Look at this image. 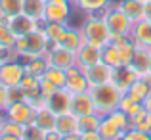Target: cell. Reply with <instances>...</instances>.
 Instances as JSON below:
<instances>
[{
  "label": "cell",
  "mask_w": 151,
  "mask_h": 140,
  "mask_svg": "<svg viewBox=\"0 0 151 140\" xmlns=\"http://www.w3.org/2000/svg\"><path fill=\"white\" fill-rule=\"evenodd\" d=\"M90 94H92L94 104H96V111L101 117H105L111 111L119 110L121 98L124 96L117 88L115 83H105V85H100V86H90Z\"/></svg>",
  "instance_id": "6da1fadb"
},
{
  "label": "cell",
  "mask_w": 151,
  "mask_h": 140,
  "mask_svg": "<svg viewBox=\"0 0 151 140\" xmlns=\"http://www.w3.org/2000/svg\"><path fill=\"white\" fill-rule=\"evenodd\" d=\"M50 48V42L46 38L44 31H33L29 33L27 37H21L15 41V46H14V54L15 56H21L25 59H31V58H38V56H46Z\"/></svg>",
  "instance_id": "7a4b0ae2"
},
{
  "label": "cell",
  "mask_w": 151,
  "mask_h": 140,
  "mask_svg": "<svg viewBox=\"0 0 151 140\" xmlns=\"http://www.w3.org/2000/svg\"><path fill=\"white\" fill-rule=\"evenodd\" d=\"M81 31H82V35H84L86 44H92V46L100 48V50L103 46H107L109 42H113V35H111L105 19L96 17V15H90L84 21V25H82Z\"/></svg>",
  "instance_id": "3957f363"
},
{
  "label": "cell",
  "mask_w": 151,
  "mask_h": 140,
  "mask_svg": "<svg viewBox=\"0 0 151 140\" xmlns=\"http://www.w3.org/2000/svg\"><path fill=\"white\" fill-rule=\"evenodd\" d=\"M103 19H105L111 35H113V38H117V37H130L132 27H134V21L126 17L119 8H109Z\"/></svg>",
  "instance_id": "277c9868"
},
{
  "label": "cell",
  "mask_w": 151,
  "mask_h": 140,
  "mask_svg": "<svg viewBox=\"0 0 151 140\" xmlns=\"http://www.w3.org/2000/svg\"><path fill=\"white\" fill-rule=\"evenodd\" d=\"M25 73H27L25 63L17 62V59H8L0 67V85L6 86V88L19 86V83L23 81Z\"/></svg>",
  "instance_id": "5b68a950"
},
{
  "label": "cell",
  "mask_w": 151,
  "mask_h": 140,
  "mask_svg": "<svg viewBox=\"0 0 151 140\" xmlns=\"http://www.w3.org/2000/svg\"><path fill=\"white\" fill-rule=\"evenodd\" d=\"M35 107L31 106L29 102H15V104H10V106L4 110V119H10V121H14V123H19V125H23V127H27V125H31L33 123V119H35Z\"/></svg>",
  "instance_id": "8992f818"
},
{
  "label": "cell",
  "mask_w": 151,
  "mask_h": 140,
  "mask_svg": "<svg viewBox=\"0 0 151 140\" xmlns=\"http://www.w3.org/2000/svg\"><path fill=\"white\" fill-rule=\"evenodd\" d=\"M46 59H48V67H58V69H63V71L77 65V54L63 48L61 44L50 46L48 52H46Z\"/></svg>",
  "instance_id": "52a82bcc"
},
{
  "label": "cell",
  "mask_w": 151,
  "mask_h": 140,
  "mask_svg": "<svg viewBox=\"0 0 151 140\" xmlns=\"http://www.w3.org/2000/svg\"><path fill=\"white\" fill-rule=\"evenodd\" d=\"M71 15V0H48L44 10L46 23H67Z\"/></svg>",
  "instance_id": "ba28073f"
},
{
  "label": "cell",
  "mask_w": 151,
  "mask_h": 140,
  "mask_svg": "<svg viewBox=\"0 0 151 140\" xmlns=\"http://www.w3.org/2000/svg\"><path fill=\"white\" fill-rule=\"evenodd\" d=\"M82 71H84V77L90 86H100V85H105V83L113 81V67H109L103 62L96 63L92 67H86Z\"/></svg>",
  "instance_id": "9c48e42d"
},
{
  "label": "cell",
  "mask_w": 151,
  "mask_h": 140,
  "mask_svg": "<svg viewBox=\"0 0 151 140\" xmlns=\"http://www.w3.org/2000/svg\"><path fill=\"white\" fill-rule=\"evenodd\" d=\"M67 73V85H65V90L69 94H81V92H88L90 90V85L84 77V71L81 69L78 65H73L65 71Z\"/></svg>",
  "instance_id": "30bf717a"
},
{
  "label": "cell",
  "mask_w": 151,
  "mask_h": 140,
  "mask_svg": "<svg viewBox=\"0 0 151 140\" xmlns=\"http://www.w3.org/2000/svg\"><path fill=\"white\" fill-rule=\"evenodd\" d=\"M71 113H75L77 117H84V115H92L98 113L96 111V104H94L92 94L88 92H81V94H73L71 98Z\"/></svg>",
  "instance_id": "8fae6325"
},
{
  "label": "cell",
  "mask_w": 151,
  "mask_h": 140,
  "mask_svg": "<svg viewBox=\"0 0 151 140\" xmlns=\"http://www.w3.org/2000/svg\"><path fill=\"white\" fill-rule=\"evenodd\" d=\"M138 79H140V75H138L130 65H119V67L113 69V81L111 83H115L117 88L121 90L122 94H126L128 88L132 86V83H136Z\"/></svg>",
  "instance_id": "7c38bea8"
},
{
  "label": "cell",
  "mask_w": 151,
  "mask_h": 140,
  "mask_svg": "<svg viewBox=\"0 0 151 140\" xmlns=\"http://www.w3.org/2000/svg\"><path fill=\"white\" fill-rule=\"evenodd\" d=\"M8 25H10L12 33L15 35V38H21V37H27L29 33H33V31H37L38 21L31 19L29 15H25V14H17V15L8 19Z\"/></svg>",
  "instance_id": "4fadbf2b"
},
{
  "label": "cell",
  "mask_w": 151,
  "mask_h": 140,
  "mask_svg": "<svg viewBox=\"0 0 151 140\" xmlns=\"http://www.w3.org/2000/svg\"><path fill=\"white\" fill-rule=\"evenodd\" d=\"M71 98H73V94H69L65 88H59V90H55L50 98H46V106H48L55 115L69 113L71 111Z\"/></svg>",
  "instance_id": "5bb4252c"
},
{
  "label": "cell",
  "mask_w": 151,
  "mask_h": 140,
  "mask_svg": "<svg viewBox=\"0 0 151 140\" xmlns=\"http://www.w3.org/2000/svg\"><path fill=\"white\" fill-rule=\"evenodd\" d=\"M130 38L134 41L136 46H144L151 50V21L149 19H142V21L134 23Z\"/></svg>",
  "instance_id": "9a60e30c"
},
{
  "label": "cell",
  "mask_w": 151,
  "mask_h": 140,
  "mask_svg": "<svg viewBox=\"0 0 151 140\" xmlns=\"http://www.w3.org/2000/svg\"><path fill=\"white\" fill-rule=\"evenodd\" d=\"M100 62H101V50L96 48V46H92V44H84L77 52V65L81 67V69L92 67Z\"/></svg>",
  "instance_id": "2e32d148"
},
{
  "label": "cell",
  "mask_w": 151,
  "mask_h": 140,
  "mask_svg": "<svg viewBox=\"0 0 151 140\" xmlns=\"http://www.w3.org/2000/svg\"><path fill=\"white\" fill-rule=\"evenodd\" d=\"M117 8L134 23L145 19V2H142V0H121Z\"/></svg>",
  "instance_id": "e0dca14e"
},
{
  "label": "cell",
  "mask_w": 151,
  "mask_h": 140,
  "mask_svg": "<svg viewBox=\"0 0 151 140\" xmlns=\"http://www.w3.org/2000/svg\"><path fill=\"white\" fill-rule=\"evenodd\" d=\"M149 62H151V50L149 48L136 46L134 56H132V62H130V67L142 77V75L149 73Z\"/></svg>",
  "instance_id": "ac0fdd59"
},
{
  "label": "cell",
  "mask_w": 151,
  "mask_h": 140,
  "mask_svg": "<svg viewBox=\"0 0 151 140\" xmlns=\"http://www.w3.org/2000/svg\"><path fill=\"white\" fill-rule=\"evenodd\" d=\"M55 131L61 136H69V134H78V117L75 113H61L58 115L55 121Z\"/></svg>",
  "instance_id": "d6986e66"
},
{
  "label": "cell",
  "mask_w": 151,
  "mask_h": 140,
  "mask_svg": "<svg viewBox=\"0 0 151 140\" xmlns=\"http://www.w3.org/2000/svg\"><path fill=\"white\" fill-rule=\"evenodd\" d=\"M55 121H58V115L46 106V107H42V110H38L37 113H35L33 125H37L42 133H50V131H55Z\"/></svg>",
  "instance_id": "ffe728a7"
},
{
  "label": "cell",
  "mask_w": 151,
  "mask_h": 140,
  "mask_svg": "<svg viewBox=\"0 0 151 140\" xmlns=\"http://www.w3.org/2000/svg\"><path fill=\"white\" fill-rule=\"evenodd\" d=\"M67 33V23H46L44 25V35L48 38L50 46H59L65 38Z\"/></svg>",
  "instance_id": "44dd1931"
},
{
  "label": "cell",
  "mask_w": 151,
  "mask_h": 140,
  "mask_svg": "<svg viewBox=\"0 0 151 140\" xmlns=\"http://www.w3.org/2000/svg\"><path fill=\"white\" fill-rule=\"evenodd\" d=\"M84 44H86V41H84V35H82V31H81V29H71V27H67V33H65V38H63L61 46L77 54V52L81 50Z\"/></svg>",
  "instance_id": "7402d4cb"
},
{
  "label": "cell",
  "mask_w": 151,
  "mask_h": 140,
  "mask_svg": "<svg viewBox=\"0 0 151 140\" xmlns=\"http://www.w3.org/2000/svg\"><path fill=\"white\" fill-rule=\"evenodd\" d=\"M17 14H23V0H0V21H8Z\"/></svg>",
  "instance_id": "603a6c76"
},
{
  "label": "cell",
  "mask_w": 151,
  "mask_h": 140,
  "mask_svg": "<svg viewBox=\"0 0 151 140\" xmlns=\"http://www.w3.org/2000/svg\"><path fill=\"white\" fill-rule=\"evenodd\" d=\"M44 10H46L44 0H23V14L29 15L35 21L44 19Z\"/></svg>",
  "instance_id": "cb8c5ba5"
},
{
  "label": "cell",
  "mask_w": 151,
  "mask_h": 140,
  "mask_svg": "<svg viewBox=\"0 0 151 140\" xmlns=\"http://www.w3.org/2000/svg\"><path fill=\"white\" fill-rule=\"evenodd\" d=\"M98 133H100V136H101L103 140H119L122 134H124L113 121H111L109 117H101V123H100V129H98Z\"/></svg>",
  "instance_id": "d4e9b609"
},
{
  "label": "cell",
  "mask_w": 151,
  "mask_h": 140,
  "mask_svg": "<svg viewBox=\"0 0 151 140\" xmlns=\"http://www.w3.org/2000/svg\"><path fill=\"white\" fill-rule=\"evenodd\" d=\"M130 129H136V131L151 134V113L142 107L134 117H130Z\"/></svg>",
  "instance_id": "484cf974"
},
{
  "label": "cell",
  "mask_w": 151,
  "mask_h": 140,
  "mask_svg": "<svg viewBox=\"0 0 151 140\" xmlns=\"http://www.w3.org/2000/svg\"><path fill=\"white\" fill-rule=\"evenodd\" d=\"M38 85H40V77H35V75H31V73H25L23 81L19 83V86H21V90L25 92L27 100H31V98H37V96H40Z\"/></svg>",
  "instance_id": "4316f807"
},
{
  "label": "cell",
  "mask_w": 151,
  "mask_h": 140,
  "mask_svg": "<svg viewBox=\"0 0 151 140\" xmlns=\"http://www.w3.org/2000/svg\"><path fill=\"white\" fill-rule=\"evenodd\" d=\"M101 62L103 63H107L109 67H119V65H122L121 63V56H119V48L115 42H109L107 46H103L101 48Z\"/></svg>",
  "instance_id": "83f0119b"
},
{
  "label": "cell",
  "mask_w": 151,
  "mask_h": 140,
  "mask_svg": "<svg viewBox=\"0 0 151 140\" xmlns=\"http://www.w3.org/2000/svg\"><path fill=\"white\" fill-rule=\"evenodd\" d=\"M25 69H27V73L35 75V77H42L46 73V69H48V59H46V56L31 58L25 62Z\"/></svg>",
  "instance_id": "f1b7e54d"
},
{
  "label": "cell",
  "mask_w": 151,
  "mask_h": 140,
  "mask_svg": "<svg viewBox=\"0 0 151 140\" xmlns=\"http://www.w3.org/2000/svg\"><path fill=\"white\" fill-rule=\"evenodd\" d=\"M15 41L17 38L12 33L8 21H0V50H14Z\"/></svg>",
  "instance_id": "f546056e"
},
{
  "label": "cell",
  "mask_w": 151,
  "mask_h": 140,
  "mask_svg": "<svg viewBox=\"0 0 151 140\" xmlns=\"http://www.w3.org/2000/svg\"><path fill=\"white\" fill-rule=\"evenodd\" d=\"M126 96H130V98L134 100V102H144L145 98L149 96V88H147V85H145V81L144 79H138L136 83H132V86L128 88V92H126Z\"/></svg>",
  "instance_id": "4dcf8cb0"
},
{
  "label": "cell",
  "mask_w": 151,
  "mask_h": 140,
  "mask_svg": "<svg viewBox=\"0 0 151 140\" xmlns=\"http://www.w3.org/2000/svg\"><path fill=\"white\" fill-rule=\"evenodd\" d=\"M71 2H75L82 12L92 15V14H96V12L103 10V8H109L111 0H71Z\"/></svg>",
  "instance_id": "1f68e13d"
},
{
  "label": "cell",
  "mask_w": 151,
  "mask_h": 140,
  "mask_svg": "<svg viewBox=\"0 0 151 140\" xmlns=\"http://www.w3.org/2000/svg\"><path fill=\"white\" fill-rule=\"evenodd\" d=\"M100 123H101V115L100 113L78 117V134L81 133H88V131H98L100 129Z\"/></svg>",
  "instance_id": "d6a6232c"
},
{
  "label": "cell",
  "mask_w": 151,
  "mask_h": 140,
  "mask_svg": "<svg viewBox=\"0 0 151 140\" xmlns=\"http://www.w3.org/2000/svg\"><path fill=\"white\" fill-rule=\"evenodd\" d=\"M44 77L48 79L50 83H54L58 88H65V85H67V73L63 69H58V67H48Z\"/></svg>",
  "instance_id": "836d02e7"
},
{
  "label": "cell",
  "mask_w": 151,
  "mask_h": 140,
  "mask_svg": "<svg viewBox=\"0 0 151 140\" xmlns=\"http://www.w3.org/2000/svg\"><path fill=\"white\" fill-rule=\"evenodd\" d=\"M142 107H144V106H142L140 102H134V100L130 98V96H126V94L121 98V104H119V110L124 111L128 117H134V115H136L138 111L142 110Z\"/></svg>",
  "instance_id": "e575fe53"
},
{
  "label": "cell",
  "mask_w": 151,
  "mask_h": 140,
  "mask_svg": "<svg viewBox=\"0 0 151 140\" xmlns=\"http://www.w3.org/2000/svg\"><path fill=\"white\" fill-rule=\"evenodd\" d=\"M105 117H109L111 121H113L115 125H117L119 129L122 131V133H126V131L130 129V117L124 113V111H121V110H115V111H111L109 115H105Z\"/></svg>",
  "instance_id": "d590c367"
},
{
  "label": "cell",
  "mask_w": 151,
  "mask_h": 140,
  "mask_svg": "<svg viewBox=\"0 0 151 140\" xmlns=\"http://www.w3.org/2000/svg\"><path fill=\"white\" fill-rule=\"evenodd\" d=\"M0 134H10V136H17L23 140V134H25V127L19 125V123H14L10 119H4L2 123V133Z\"/></svg>",
  "instance_id": "8d00e7d4"
},
{
  "label": "cell",
  "mask_w": 151,
  "mask_h": 140,
  "mask_svg": "<svg viewBox=\"0 0 151 140\" xmlns=\"http://www.w3.org/2000/svg\"><path fill=\"white\" fill-rule=\"evenodd\" d=\"M6 94H8V106H10V104H15V102H25V100H27L25 92L21 90V86L6 88Z\"/></svg>",
  "instance_id": "74e56055"
},
{
  "label": "cell",
  "mask_w": 151,
  "mask_h": 140,
  "mask_svg": "<svg viewBox=\"0 0 151 140\" xmlns=\"http://www.w3.org/2000/svg\"><path fill=\"white\" fill-rule=\"evenodd\" d=\"M38 90H40V96H42V98H50V96L54 94L55 90H59V88L54 85V83H50L44 75H42V77H40V85H38Z\"/></svg>",
  "instance_id": "f35d334b"
},
{
  "label": "cell",
  "mask_w": 151,
  "mask_h": 140,
  "mask_svg": "<svg viewBox=\"0 0 151 140\" xmlns=\"http://www.w3.org/2000/svg\"><path fill=\"white\" fill-rule=\"evenodd\" d=\"M46 133H42L40 129H38L37 125H27L25 127V134H23V140H44Z\"/></svg>",
  "instance_id": "ab89813d"
},
{
  "label": "cell",
  "mask_w": 151,
  "mask_h": 140,
  "mask_svg": "<svg viewBox=\"0 0 151 140\" xmlns=\"http://www.w3.org/2000/svg\"><path fill=\"white\" fill-rule=\"evenodd\" d=\"M119 140H151V134L142 133V131H136V129H128Z\"/></svg>",
  "instance_id": "60d3db41"
},
{
  "label": "cell",
  "mask_w": 151,
  "mask_h": 140,
  "mask_svg": "<svg viewBox=\"0 0 151 140\" xmlns=\"http://www.w3.org/2000/svg\"><path fill=\"white\" fill-rule=\"evenodd\" d=\"M78 138L81 140H103L100 136V133L98 131H88V133H81L78 134Z\"/></svg>",
  "instance_id": "b9f144b4"
},
{
  "label": "cell",
  "mask_w": 151,
  "mask_h": 140,
  "mask_svg": "<svg viewBox=\"0 0 151 140\" xmlns=\"http://www.w3.org/2000/svg\"><path fill=\"white\" fill-rule=\"evenodd\" d=\"M8 107V94H6V86L0 85V113H4V110Z\"/></svg>",
  "instance_id": "7bdbcfd3"
},
{
  "label": "cell",
  "mask_w": 151,
  "mask_h": 140,
  "mask_svg": "<svg viewBox=\"0 0 151 140\" xmlns=\"http://www.w3.org/2000/svg\"><path fill=\"white\" fill-rule=\"evenodd\" d=\"M44 140H61V134H59L58 131H50V133H46Z\"/></svg>",
  "instance_id": "ee69618b"
},
{
  "label": "cell",
  "mask_w": 151,
  "mask_h": 140,
  "mask_svg": "<svg viewBox=\"0 0 151 140\" xmlns=\"http://www.w3.org/2000/svg\"><path fill=\"white\" fill-rule=\"evenodd\" d=\"M142 106H144V110H145V111H149V113H151V92H149L147 98L142 102Z\"/></svg>",
  "instance_id": "f6af8a7d"
},
{
  "label": "cell",
  "mask_w": 151,
  "mask_h": 140,
  "mask_svg": "<svg viewBox=\"0 0 151 140\" xmlns=\"http://www.w3.org/2000/svg\"><path fill=\"white\" fill-rule=\"evenodd\" d=\"M142 79L145 81V85H147V88H149V92H151V71H149V73H145V75H142Z\"/></svg>",
  "instance_id": "bcb514c9"
},
{
  "label": "cell",
  "mask_w": 151,
  "mask_h": 140,
  "mask_svg": "<svg viewBox=\"0 0 151 140\" xmlns=\"http://www.w3.org/2000/svg\"><path fill=\"white\" fill-rule=\"evenodd\" d=\"M145 19H149V21H151V0L145 4Z\"/></svg>",
  "instance_id": "7dc6e473"
},
{
  "label": "cell",
  "mask_w": 151,
  "mask_h": 140,
  "mask_svg": "<svg viewBox=\"0 0 151 140\" xmlns=\"http://www.w3.org/2000/svg\"><path fill=\"white\" fill-rule=\"evenodd\" d=\"M0 140H21L17 136H10V134H0Z\"/></svg>",
  "instance_id": "c3c4849f"
},
{
  "label": "cell",
  "mask_w": 151,
  "mask_h": 140,
  "mask_svg": "<svg viewBox=\"0 0 151 140\" xmlns=\"http://www.w3.org/2000/svg\"><path fill=\"white\" fill-rule=\"evenodd\" d=\"M61 140H81L78 134H69V136H61Z\"/></svg>",
  "instance_id": "681fc988"
},
{
  "label": "cell",
  "mask_w": 151,
  "mask_h": 140,
  "mask_svg": "<svg viewBox=\"0 0 151 140\" xmlns=\"http://www.w3.org/2000/svg\"><path fill=\"white\" fill-rule=\"evenodd\" d=\"M2 123H4V115L0 113V133H2Z\"/></svg>",
  "instance_id": "f907efd6"
},
{
  "label": "cell",
  "mask_w": 151,
  "mask_h": 140,
  "mask_svg": "<svg viewBox=\"0 0 151 140\" xmlns=\"http://www.w3.org/2000/svg\"><path fill=\"white\" fill-rule=\"evenodd\" d=\"M2 63H4V59H2V58H0V67H2Z\"/></svg>",
  "instance_id": "816d5d0a"
},
{
  "label": "cell",
  "mask_w": 151,
  "mask_h": 140,
  "mask_svg": "<svg viewBox=\"0 0 151 140\" xmlns=\"http://www.w3.org/2000/svg\"><path fill=\"white\" fill-rule=\"evenodd\" d=\"M142 2H145V4H147V2H149V0H142Z\"/></svg>",
  "instance_id": "f5cc1de1"
},
{
  "label": "cell",
  "mask_w": 151,
  "mask_h": 140,
  "mask_svg": "<svg viewBox=\"0 0 151 140\" xmlns=\"http://www.w3.org/2000/svg\"><path fill=\"white\" fill-rule=\"evenodd\" d=\"M149 71H151V62H149Z\"/></svg>",
  "instance_id": "db71d44e"
},
{
  "label": "cell",
  "mask_w": 151,
  "mask_h": 140,
  "mask_svg": "<svg viewBox=\"0 0 151 140\" xmlns=\"http://www.w3.org/2000/svg\"><path fill=\"white\" fill-rule=\"evenodd\" d=\"M44 2H48V0H44Z\"/></svg>",
  "instance_id": "11a10c76"
}]
</instances>
